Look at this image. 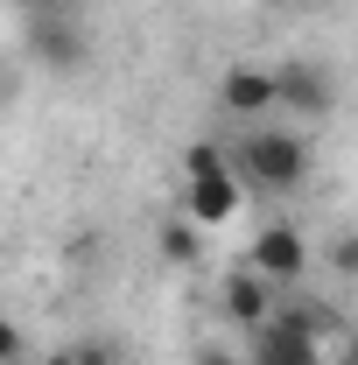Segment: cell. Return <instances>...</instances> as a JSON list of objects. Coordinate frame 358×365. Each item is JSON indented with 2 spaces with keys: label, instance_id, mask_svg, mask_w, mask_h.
I'll return each mask as SVG.
<instances>
[{
  "label": "cell",
  "instance_id": "obj_3",
  "mask_svg": "<svg viewBox=\"0 0 358 365\" xmlns=\"http://www.w3.org/2000/svg\"><path fill=\"white\" fill-rule=\"evenodd\" d=\"M29 56H36V71H49V78H71V71L91 63V36L63 7H49V14H29Z\"/></svg>",
  "mask_w": 358,
  "mask_h": 365
},
{
  "label": "cell",
  "instance_id": "obj_10",
  "mask_svg": "<svg viewBox=\"0 0 358 365\" xmlns=\"http://www.w3.org/2000/svg\"><path fill=\"white\" fill-rule=\"evenodd\" d=\"M281 317L302 323V330H310V337H323V344L337 337V309H330V302H310V295H295V302H281Z\"/></svg>",
  "mask_w": 358,
  "mask_h": 365
},
{
  "label": "cell",
  "instance_id": "obj_11",
  "mask_svg": "<svg viewBox=\"0 0 358 365\" xmlns=\"http://www.w3.org/2000/svg\"><path fill=\"white\" fill-rule=\"evenodd\" d=\"M323 260H330L337 281H358V225H344L337 239H323Z\"/></svg>",
  "mask_w": 358,
  "mask_h": 365
},
{
  "label": "cell",
  "instance_id": "obj_18",
  "mask_svg": "<svg viewBox=\"0 0 358 365\" xmlns=\"http://www.w3.org/2000/svg\"><path fill=\"white\" fill-rule=\"evenodd\" d=\"M267 7H295V0H267Z\"/></svg>",
  "mask_w": 358,
  "mask_h": 365
},
{
  "label": "cell",
  "instance_id": "obj_1",
  "mask_svg": "<svg viewBox=\"0 0 358 365\" xmlns=\"http://www.w3.org/2000/svg\"><path fill=\"white\" fill-rule=\"evenodd\" d=\"M183 211L204 232H225L246 211V182L232 169V148L225 140H190L183 148Z\"/></svg>",
  "mask_w": 358,
  "mask_h": 365
},
{
  "label": "cell",
  "instance_id": "obj_17",
  "mask_svg": "<svg viewBox=\"0 0 358 365\" xmlns=\"http://www.w3.org/2000/svg\"><path fill=\"white\" fill-rule=\"evenodd\" d=\"M14 365H49V359H36V351H29V359H14Z\"/></svg>",
  "mask_w": 358,
  "mask_h": 365
},
{
  "label": "cell",
  "instance_id": "obj_13",
  "mask_svg": "<svg viewBox=\"0 0 358 365\" xmlns=\"http://www.w3.org/2000/svg\"><path fill=\"white\" fill-rule=\"evenodd\" d=\"M14 359H29V337H21L14 317H0V365H14Z\"/></svg>",
  "mask_w": 358,
  "mask_h": 365
},
{
  "label": "cell",
  "instance_id": "obj_7",
  "mask_svg": "<svg viewBox=\"0 0 358 365\" xmlns=\"http://www.w3.org/2000/svg\"><path fill=\"white\" fill-rule=\"evenodd\" d=\"M281 71V113L288 120H330L337 113V71L330 63H310V56H295V63H274Z\"/></svg>",
  "mask_w": 358,
  "mask_h": 365
},
{
  "label": "cell",
  "instance_id": "obj_4",
  "mask_svg": "<svg viewBox=\"0 0 358 365\" xmlns=\"http://www.w3.org/2000/svg\"><path fill=\"white\" fill-rule=\"evenodd\" d=\"M218 106L232 120H246V127L274 120V113H281V71H274V63H225Z\"/></svg>",
  "mask_w": 358,
  "mask_h": 365
},
{
  "label": "cell",
  "instance_id": "obj_8",
  "mask_svg": "<svg viewBox=\"0 0 358 365\" xmlns=\"http://www.w3.org/2000/svg\"><path fill=\"white\" fill-rule=\"evenodd\" d=\"M218 309H225V323L232 330H260V323L281 309V288H274L260 267H225V281H218Z\"/></svg>",
  "mask_w": 358,
  "mask_h": 365
},
{
  "label": "cell",
  "instance_id": "obj_2",
  "mask_svg": "<svg viewBox=\"0 0 358 365\" xmlns=\"http://www.w3.org/2000/svg\"><path fill=\"white\" fill-rule=\"evenodd\" d=\"M232 169H239L246 190H260V197H288V190H302V176H310V140L260 120V127H246V134H239Z\"/></svg>",
  "mask_w": 358,
  "mask_h": 365
},
{
  "label": "cell",
  "instance_id": "obj_5",
  "mask_svg": "<svg viewBox=\"0 0 358 365\" xmlns=\"http://www.w3.org/2000/svg\"><path fill=\"white\" fill-rule=\"evenodd\" d=\"M246 365H330V344L323 337H310L302 323H288L281 309H274L260 330H246Z\"/></svg>",
  "mask_w": 358,
  "mask_h": 365
},
{
  "label": "cell",
  "instance_id": "obj_6",
  "mask_svg": "<svg viewBox=\"0 0 358 365\" xmlns=\"http://www.w3.org/2000/svg\"><path fill=\"white\" fill-rule=\"evenodd\" d=\"M246 267H260L274 288H302V274H310V239L288 225V218H267V225L253 232V246H246Z\"/></svg>",
  "mask_w": 358,
  "mask_h": 365
},
{
  "label": "cell",
  "instance_id": "obj_12",
  "mask_svg": "<svg viewBox=\"0 0 358 365\" xmlns=\"http://www.w3.org/2000/svg\"><path fill=\"white\" fill-rule=\"evenodd\" d=\"M190 365H246V351H232L218 337H204V344H190Z\"/></svg>",
  "mask_w": 358,
  "mask_h": 365
},
{
  "label": "cell",
  "instance_id": "obj_15",
  "mask_svg": "<svg viewBox=\"0 0 358 365\" xmlns=\"http://www.w3.org/2000/svg\"><path fill=\"white\" fill-rule=\"evenodd\" d=\"M21 7H29V14H49V7H63V0H21Z\"/></svg>",
  "mask_w": 358,
  "mask_h": 365
},
{
  "label": "cell",
  "instance_id": "obj_14",
  "mask_svg": "<svg viewBox=\"0 0 358 365\" xmlns=\"http://www.w3.org/2000/svg\"><path fill=\"white\" fill-rule=\"evenodd\" d=\"M63 359H71V365H120V359H113V344H71Z\"/></svg>",
  "mask_w": 358,
  "mask_h": 365
},
{
  "label": "cell",
  "instance_id": "obj_16",
  "mask_svg": "<svg viewBox=\"0 0 358 365\" xmlns=\"http://www.w3.org/2000/svg\"><path fill=\"white\" fill-rule=\"evenodd\" d=\"M330 365H358V344H344V351H337V359H330Z\"/></svg>",
  "mask_w": 358,
  "mask_h": 365
},
{
  "label": "cell",
  "instance_id": "obj_9",
  "mask_svg": "<svg viewBox=\"0 0 358 365\" xmlns=\"http://www.w3.org/2000/svg\"><path fill=\"white\" fill-rule=\"evenodd\" d=\"M155 253H162L169 267H204V225H197L190 211L162 218V225H155Z\"/></svg>",
  "mask_w": 358,
  "mask_h": 365
},
{
  "label": "cell",
  "instance_id": "obj_19",
  "mask_svg": "<svg viewBox=\"0 0 358 365\" xmlns=\"http://www.w3.org/2000/svg\"><path fill=\"white\" fill-rule=\"evenodd\" d=\"M49 365H71V359H63V351H56V359H49Z\"/></svg>",
  "mask_w": 358,
  "mask_h": 365
}]
</instances>
